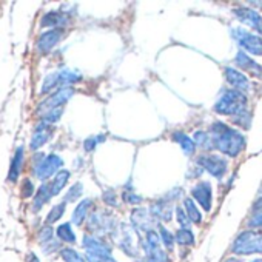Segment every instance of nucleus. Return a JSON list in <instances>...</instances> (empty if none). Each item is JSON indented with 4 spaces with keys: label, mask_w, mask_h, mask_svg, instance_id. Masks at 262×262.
Instances as JSON below:
<instances>
[{
    "label": "nucleus",
    "mask_w": 262,
    "mask_h": 262,
    "mask_svg": "<svg viewBox=\"0 0 262 262\" xmlns=\"http://www.w3.org/2000/svg\"><path fill=\"white\" fill-rule=\"evenodd\" d=\"M210 133L214 139L216 148L221 153H224L225 156L237 158L245 150V145H247L245 136L241 133V131L230 128L224 122H214L211 125Z\"/></svg>",
    "instance_id": "nucleus-1"
},
{
    "label": "nucleus",
    "mask_w": 262,
    "mask_h": 262,
    "mask_svg": "<svg viewBox=\"0 0 262 262\" xmlns=\"http://www.w3.org/2000/svg\"><path fill=\"white\" fill-rule=\"evenodd\" d=\"M247 102L248 97L247 94L236 91V90H224L221 97L216 100L214 103V111L221 116H236L239 113H242L244 110H247Z\"/></svg>",
    "instance_id": "nucleus-2"
},
{
    "label": "nucleus",
    "mask_w": 262,
    "mask_h": 262,
    "mask_svg": "<svg viewBox=\"0 0 262 262\" xmlns=\"http://www.w3.org/2000/svg\"><path fill=\"white\" fill-rule=\"evenodd\" d=\"M231 253L237 256L262 254V231L260 230H244L231 244Z\"/></svg>",
    "instance_id": "nucleus-3"
},
{
    "label": "nucleus",
    "mask_w": 262,
    "mask_h": 262,
    "mask_svg": "<svg viewBox=\"0 0 262 262\" xmlns=\"http://www.w3.org/2000/svg\"><path fill=\"white\" fill-rule=\"evenodd\" d=\"M113 236L116 237V241L119 244V248L125 254L138 259L139 248H141V236L135 231L133 227L126 225V224H120L117 227V231Z\"/></svg>",
    "instance_id": "nucleus-4"
},
{
    "label": "nucleus",
    "mask_w": 262,
    "mask_h": 262,
    "mask_svg": "<svg viewBox=\"0 0 262 262\" xmlns=\"http://www.w3.org/2000/svg\"><path fill=\"white\" fill-rule=\"evenodd\" d=\"M82 80V76L76 71L71 70H60V71H54L51 74H48L43 79L42 88H40V94H48L53 90H60L63 86H70L73 83H77Z\"/></svg>",
    "instance_id": "nucleus-5"
},
{
    "label": "nucleus",
    "mask_w": 262,
    "mask_h": 262,
    "mask_svg": "<svg viewBox=\"0 0 262 262\" xmlns=\"http://www.w3.org/2000/svg\"><path fill=\"white\" fill-rule=\"evenodd\" d=\"M63 167V161L60 156L57 155H50V156H43L39 155V158H36L34 161V176L39 181H47L51 176H56Z\"/></svg>",
    "instance_id": "nucleus-6"
},
{
    "label": "nucleus",
    "mask_w": 262,
    "mask_h": 262,
    "mask_svg": "<svg viewBox=\"0 0 262 262\" xmlns=\"http://www.w3.org/2000/svg\"><path fill=\"white\" fill-rule=\"evenodd\" d=\"M88 228L97 236H105V234H114L117 231V225H116V219L114 216H111L110 213L105 211H94L90 217H88Z\"/></svg>",
    "instance_id": "nucleus-7"
},
{
    "label": "nucleus",
    "mask_w": 262,
    "mask_h": 262,
    "mask_svg": "<svg viewBox=\"0 0 262 262\" xmlns=\"http://www.w3.org/2000/svg\"><path fill=\"white\" fill-rule=\"evenodd\" d=\"M231 36L237 42L241 48L247 51V54H254V56H262V37L257 34H253L244 28H231Z\"/></svg>",
    "instance_id": "nucleus-8"
},
{
    "label": "nucleus",
    "mask_w": 262,
    "mask_h": 262,
    "mask_svg": "<svg viewBox=\"0 0 262 262\" xmlns=\"http://www.w3.org/2000/svg\"><path fill=\"white\" fill-rule=\"evenodd\" d=\"M74 94V90L71 86H63L57 91H54L50 97H47L37 108V113L40 114V117L43 114H47L48 111H53V110H57V108H63V105L73 97Z\"/></svg>",
    "instance_id": "nucleus-9"
},
{
    "label": "nucleus",
    "mask_w": 262,
    "mask_h": 262,
    "mask_svg": "<svg viewBox=\"0 0 262 262\" xmlns=\"http://www.w3.org/2000/svg\"><path fill=\"white\" fill-rule=\"evenodd\" d=\"M196 162L201 168H204L207 173H210L213 178L217 179L224 178V174L228 170V162L219 155H202L198 158Z\"/></svg>",
    "instance_id": "nucleus-10"
},
{
    "label": "nucleus",
    "mask_w": 262,
    "mask_h": 262,
    "mask_svg": "<svg viewBox=\"0 0 262 262\" xmlns=\"http://www.w3.org/2000/svg\"><path fill=\"white\" fill-rule=\"evenodd\" d=\"M156 222L158 221L150 213V208L138 207V208H135L133 211H131V227L135 228V231L139 236H141V233H148V231L155 230Z\"/></svg>",
    "instance_id": "nucleus-11"
},
{
    "label": "nucleus",
    "mask_w": 262,
    "mask_h": 262,
    "mask_svg": "<svg viewBox=\"0 0 262 262\" xmlns=\"http://www.w3.org/2000/svg\"><path fill=\"white\" fill-rule=\"evenodd\" d=\"M191 198L196 204H199L205 211H211L213 202V187L208 181H201L191 188Z\"/></svg>",
    "instance_id": "nucleus-12"
},
{
    "label": "nucleus",
    "mask_w": 262,
    "mask_h": 262,
    "mask_svg": "<svg viewBox=\"0 0 262 262\" xmlns=\"http://www.w3.org/2000/svg\"><path fill=\"white\" fill-rule=\"evenodd\" d=\"M82 245H83L86 253L100 254V256H111V253H113L111 245L96 234H85Z\"/></svg>",
    "instance_id": "nucleus-13"
},
{
    "label": "nucleus",
    "mask_w": 262,
    "mask_h": 262,
    "mask_svg": "<svg viewBox=\"0 0 262 262\" xmlns=\"http://www.w3.org/2000/svg\"><path fill=\"white\" fill-rule=\"evenodd\" d=\"M233 14L237 17V20H241L244 25L256 30L257 33H262V16L251 10V8H244V7H237L233 10Z\"/></svg>",
    "instance_id": "nucleus-14"
},
{
    "label": "nucleus",
    "mask_w": 262,
    "mask_h": 262,
    "mask_svg": "<svg viewBox=\"0 0 262 262\" xmlns=\"http://www.w3.org/2000/svg\"><path fill=\"white\" fill-rule=\"evenodd\" d=\"M224 73H225L227 82L231 85L233 90L241 91V93H244V94L250 93L251 83H250V80H248V77H247L245 74H242L239 70H234V68H231V67H225V68H224Z\"/></svg>",
    "instance_id": "nucleus-15"
},
{
    "label": "nucleus",
    "mask_w": 262,
    "mask_h": 262,
    "mask_svg": "<svg viewBox=\"0 0 262 262\" xmlns=\"http://www.w3.org/2000/svg\"><path fill=\"white\" fill-rule=\"evenodd\" d=\"M63 37V30H50L45 31L39 36L37 42H36V48L40 54H47L50 53Z\"/></svg>",
    "instance_id": "nucleus-16"
},
{
    "label": "nucleus",
    "mask_w": 262,
    "mask_h": 262,
    "mask_svg": "<svg viewBox=\"0 0 262 262\" xmlns=\"http://www.w3.org/2000/svg\"><path fill=\"white\" fill-rule=\"evenodd\" d=\"M234 63L237 68L244 70L245 73H248L250 76L256 77V79H262V65L257 63L256 60H253L245 51H237L234 56Z\"/></svg>",
    "instance_id": "nucleus-17"
},
{
    "label": "nucleus",
    "mask_w": 262,
    "mask_h": 262,
    "mask_svg": "<svg viewBox=\"0 0 262 262\" xmlns=\"http://www.w3.org/2000/svg\"><path fill=\"white\" fill-rule=\"evenodd\" d=\"M51 135H53V128H51V125L47 123V122H40V123L36 126L34 133H33V138H31V144H30L31 150H39V148H42V147L48 142V139L51 138Z\"/></svg>",
    "instance_id": "nucleus-18"
},
{
    "label": "nucleus",
    "mask_w": 262,
    "mask_h": 262,
    "mask_svg": "<svg viewBox=\"0 0 262 262\" xmlns=\"http://www.w3.org/2000/svg\"><path fill=\"white\" fill-rule=\"evenodd\" d=\"M70 24V17L62 11H50L42 17V27H48L51 30H62Z\"/></svg>",
    "instance_id": "nucleus-19"
},
{
    "label": "nucleus",
    "mask_w": 262,
    "mask_h": 262,
    "mask_svg": "<svg viewBox=\"0 0 262 262\" xmlns=\"http://www.w3.org/2000/svg\"><path fill=\"white\" fill-rule=\"evenodd\" d=\"M150 213L153 214V217H155L156 221L168 222V221H171V216H173V205H170L168 201L161 199V201L151 204Z\"/></svg>",
    "instance_id": "nucleus-20"
},
{
    "label": "nucleus",
    "mask_w": 262,
    "mask_h": 262,
    "mask_svg": "<svg viewBox=\"0 0 262 262\" xmlns=\"http://www.w3.org/2000/svg\"><path fill=\"white\" fill-rule=\"evenodd\" d=\"M53 198V193H51V184H42L39 187V190L36 191L34 198H33V211L37 213L42 210V207Z\"/></svg>",
    "instance_id": "nucleus-21"
},
{
    "label": "nucleus",
    "mask_w": 262,
    "mask_h": 262,
    "mask_svg": "<svg viewBox=\"0 0 262 262\" xmlns=\"http://www.w3.org/2000/svg\"><path fill=\"white\" fill-rule=\"evenodd\" d=\"M171 139H173L176 144H179V147L182 148V151H184L187 156H193V155H194V151H196V144H194V141H193L190 136H187V133H184V131L178 129V131H174V133L171 135Z\"/></svg>",
    "instance_id": "nucleus-22"
},
{
    "label": "nucleus",
    "mask_w": 262,
    "mask_h": 262,
    "mask_svg": "<svg viewBox=\"0 0 262 262\" xmlns=\"http://www.w3.org/2000/svg\"><path fill=\"white\" fill-rule=\"evenodd\" d=\"M24 153H25L24 147H19L14 153V158H13L10 170H8V181L10 182H17V179L20 178V171L24 167Z\"/></svg>",
    "instance_id": "nucleus-23"
},
{
    "label": "nucleus",
    "mask_w": 262,
    "mask_h": 262,
    "mask_svg": "<svg viewBox=\"0 0 262 262\" xmlns=\"http://www.w3.org/2000/svg\"><path fill=\"white\" fill-rule=\"evenodd\" d=\"M91 207H93V199H83L82 202H79L73 211L71 222L74 225H82L88 219V213H90Z\"/></svg>",
    "instance_id": "nucleus-24"
},
{
    "label": "nucleus",
    "mask_w": 262,
    "mask_h": 262,
    "mask_svg": "<svg viewBox=\"0 0 262 262\" xmlns=\"http://www.w3.org/2000/svg\"><path fill=\"white\" fill-rule=\"evenodd\" d=\"M193 141H194L196 147H199V148H202V150H205V151L216 148L214 139H213L211 133H208V131H202V129L196 131L194 136H193Z\"/></svg>",
    "instance_id": "nucleus-25"
},
{
    "label": "nucleus",
    "mask_w": 262,
    "mask_h": 262,
    "mask_svg": "<svg viewBox=\"0 0 262 262\" xmlns=\"http://www.w3.org/2000/svg\"><path fill=\"white\" fill-rule=\"evenodd\" d=\"M184 210L191 221V224H201L202 222V213L199 211V207L193 201V198H185L184 199Z\"/></svg>",
    "instance_id": "nucleus-26"
},
{
    "label": "nucleus",
    "mask_w": 262,
    "mask_h": 262,
    "mask_svg": "<svg viewBox=\"0 0 262 262\" xmlns=\"http://www.w3.org/2000/svg\"><path fill=\"white\" fill-rule=\"evenodd\" d=\"M70 176H71V173L68 171V170H60L56 176H54V179H53V182H51V193H53V196H57L62 190H63V187L68 184V181H70Z\"/></svg>",
    "instance_id": "nucleus-27"
},
{
    "label": "nucleus",
    "mask_w": 262,
    "mask_h": 262,
    "mask_svg": "<svg viewBox=\"0 0 262 262\" xmlns=\"http://www.w3.org/2000/svg\"><path fill=\"white\" fill-rule=\"evenodd\" d=\"M136 262H171V257L167 250H155L148 254H144L136 259Z\"/></svg>",
    "instance_id": "nucleus-28"
},
{
    "label": "nucleus",
    "mask_w": 262,
    "mask_h": 262,
    "mask_svg": "<svg viewBox=\"0 0 262 262\" xmlns=\"http://www.w3.org/2000/svg\"><path fill=\"white\" fill-rule=\"evenodd\" d=\"M56 236L59 237V241H62L65 244H76V233L73 231V227L70 222L59 225L56 230Z\"/></svg>",
    "instance_id": "nucleus-29"
},
{
    "label": "nucleus",
    "mask_w": 262,
    "mask_h": 262,
    "mask_svg": "<svg viewBox=\"0 0 262 262\" xmlns=\"http://www.w3.org/2000/svg\"><path fill=\"white\" fill-rule=\"evenodd\" d=\"M174 237H176V244L181 247H193L196 242L194 233L190 228H179L174 233Z\"/></svg>",
    "instance_id": "nucleus-30"
},
{
    "label": "nucleus",
    "mask_w": 262,
    "mask_h": 262,
    "mask_svg": "<svg viewBox=\"0 0 262 262\" xmlns=\"http://www.w3.org/2000/svg\"><path fill=\"white\" fill-rule=\"evenodd\" d=\"M159 236H161V242H162V245L165 247V250H167V251H173V250H174V244H176L174 234H173L168 228L159 225Z\"/></svg>",
    "instance_id": "nucleus-31"
},
{
    "label": "nucleus",
    "mask_w": 262,
    "mask_h": 262,
    "mask_svg": "<svg viewBox=\"0 0 262 262\" xmlns=\"http://www.w3.org/2000/svg\"><path fill=\"white\" fill-rule=\"evenodd\" d=\"M60 256L65 262H86V257H83L79 251H76L74 248H70V247L62 248Z\"/></svg>",
    "instance_id": "nucleus-32"
},
{
    "label": "nucleus",
    "mask_w": 262,
    "mask_h": 262,
    "mask_svg": "<svg viewBox=\"0 0 262 262\" xmlns=\"http://www.w3.org/2000/svg\"><path fill=\"white\" fill-rule=\"evenodd\" d=\"M65 210H67V205H65V202H62V204H57V205H54L51 210H50V213H48V216H47V224L48 225H51V224H54V222H57L62 216H63V213H65Z\"/></svg>",
    "instance_id": "nucleus-33"
},
{
    "label": "nucleus",
    "mask_w": 262,
    "mask_h": 262,
    "mask_svg": "<svg viewBox=\"0 0 262 262\" xmlns=\"http://www.w3.org/2000/svg\"><path fill=\"white\" fill-rule=\"evenodd\" d=\"M37 237H39L40 245H42V247H45V245H48L50 242H53V241H54V230L47 224V225H43V227L39 230Z\"/></svg>",
    "instance_id": "nucleus-34"
},
{
    "label": "nucleus",
    "mask_w": 262,
    "mask_h": 262,
    "mask_svg": "<svg viewBox=\"0 0 262 262\" xmlns=\"http://www.w3.org/2000/svg\"><path fill=\"white\" fill-rule=\"evenodd\" d=\"M231 122H233V123H236L237 126L244 128V129H248V128H250V125H251V114H250L247 110H244L242 113H239V114L233 116Z\"/></svg>",
    "instance_id": "nucleus-35"
},
{
    "label": "nucleus",
    "mask_w": 262,
    "mask_h": 262,
    "mask_svg": "<svg viewBox=\"0 0 262 262\" xmlns=\"http://www.w3.org/2000/svg\"><path fill=\"white\" fill-rule=\"evenodd\" d=\"M20 194L24 199H28V198H34L36 194V187L33 184L31 179H24L22 184H20Z\"/></svg>",
    "instance_id": "nucleus-36"
},
{
    "label": "nucleus",
    "mask_w": 262,
    "mask_h": 262,
    "mask_svg": "<svg viewBox=\"0 0 262 262\" xmlns=\"http://www.w3.org/2000/svg\"><path fill=\"white\" fill-rule=\"evenodd\" d=\"M82 193H83V185H82L80 182L74 184V185L68 190V193L65 194V202H76V201L82 196Z\"/></svg>",
    "instance_id": "nucleus-37"
},
{
    "label": "nucleus",
    "mask_w": 262,
    "mask_h": 262,
    "mask_svg": "<svg viewBox=\"0 0 262 262\" xmlns=\"http://www.w3.org/2000/svg\"><path fill=\"white\" fill-rule=\"evenodd\" d=\"M176 221H178V224L181 225V228H188L190 224H191V221L188 219L185 210L181 208V207H176Z\"/></svg>",
    "instance_id": "nucleus-38"
},
{
    "label": "nucleus",
    "mask_w": 262,
    "mask_h": 262,
    "mask_svg": "<svg viewBox=\"0 0 262 262\" xmlns=\"http://www.w3.org/2000/svg\"><path fill=\"white\" fill-rule=\"evenodd\" d=\"M250 228H262V208H257L248 219Z\"/></svg>",
    "instance_id": "nucleus-39"
},
{
    "label": "nucleus",
    "mask_w": 262,
    "mask_h": 262,
    "mask_svg": "<svg viewBox=\"0 0 262 262\" xmlns=\"http://www.w3.org/2000/svg\"><path fill=\"white\" fill-rule=\"evenodd\" d=\"M122 198H123V201L126 202V204H129V205H139L144 199H142V196H139L138 193H131V191H123V194H122Z\"/></svg>",
    "instance_id": "nucleus-40"
},
{
    "label": "nucleus",
    "mask_w": 262,
    "mask_h": 262,
    "mask_svg": "<svg viewBox=\"0 0 262 262\" xmlns=\"http://www.w3.org/2000/svg\"><path fill=\"white\" fill-rule=\"evenodd\" d=\"M105 141V136H94V138H88L85 142H83V148L85 151H93L100 142Z\"/></svg>",
    "instance_id": "nucleus-41"
},
{
    "label": "nucleus",
    "mask_w": 262,
    "mask_h": 262,
    "mask_svg": "<svg viewBox=\"0 0 262 262\" xmlns=\"http://www.w3.org/2000/svg\"><path fill=\"white\" fill-rule=\"evenodd\" d=\"M86 260L88 262H117L113 256H100V254H93V253H86Z\"/></svg>",
    "instance_id": "nucleus-42"
},
{
    "label": "nucleus",
    "mask_w": 262,
    "mask_h": 262,
    "mask_svg": "<svg viewBox=\"0 0 262 262\" xmlns=\"http://www.w3.org/2000/svg\"><path fill=\"white\" fill-rule=\"evenodd\" d=\"M103 202L106 204V205H110V207H116L117 205V199H116V193L113 191V190H106L105 193H103Z\"/></svg>",
    "instance_id": "nucleus-43"
},
{
    "label": "nucleus",
    "mask_w": 262,
    "mask_h": 262,
    "mask_svg": "<svg viewBox=\"0 0 262 262\" xmlns=\"http://www.w3.org/2000/svg\"><path fill=\"white\" fill-rule=\"evenodd\" d=\"M27 262H40V260L37 259V256H36L34 253H28V256H27Z\"/></svg>",
    "instance_id": "nucleus-44"
},
{
    "label": "nucleus",
    "mask_w": 262,
    "mask_h": 262,
    "mask_svg": "<svg viewBox=\"0 0 262 262\" xmlns=\"http://www.w3.org/2000/svg\"><path fill=\"white\" fill-rule=\"evenodd\" d=\"M254 208L257 210V208H262V196L256 201V204H254Z\"/></svg>",
    "instance_id": "nucleus-45"
},
{
    "label": "nucleus",
    "mask_w": 262,
    "mask_h": 262,
    "mask_svg": "<svg viewBox=\"0 0 262 262\" xmlns=\"http://www.w3.org/2000/svg\"><path fill=\"white\" fill-rule=\"evenodd\" d=\"M224 262H241V259H239V257H228V259H225Z\"/></svg>",
    "instance_id": "nucleus-46"
},
{
    "label": "nucleus",
    "mask_w": 262,
    "mask_h": 262,
    "mask_svg": "<svg viewBox=\"0 0 262 262\" xmlns=\"http://www.w3.org/2000/svg\"><path fill=\"white\" fill-rule=\"evenodd\" d=\"M251 262H262V259H260V257H259V259H253Z\"/></svg>",
    "instance_id": "nucleus-47"
}]
</instances>
